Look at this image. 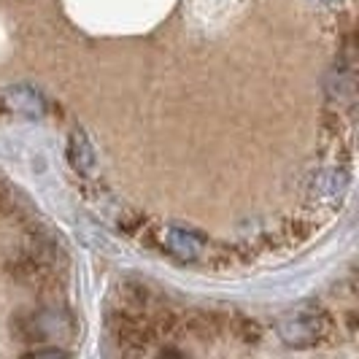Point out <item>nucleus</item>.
Listing matches in <instances>:
<instances>
[{"instance_id": "f257e3e1", "label": "nucleus", "mask_w": 359, "mask_h": 359, "mask_svg": "<svg viewBox=\"0 0 359 359\" xmlns=\"http://www.w3.org/2000/svg\"><path fill=\"white\" fill-rule=\"evenodd\" d=\"M327 330H330V322L319 311H294V313L284 316L278 324V332H281L284 343L297 346V348L319 343L327 335Z\"/></svg>"}, {"instance_id": "f03ea898", "label": "nucleus", "mask_w": 359, "mask_h": 359, "mask_svg": "<svg viewBox=\"0 0 359 359\" xmlns=\"http://www.w3.org/2000/svg\"><path fill=\"white\" fill-rule=\"evenodd\" d=\"M3 103L17 111V114H25V116H41L43 114V97L36 87H27V84H14L3 92Z\"/></svg>"}, {"instance_id": "7ed1b4c3", "label": "nucleus", "mask_w": 359, "mask_h": 359, "mask_svg": "<svg viewBox=\"0 0 359 359\" xmlns=\"http://www.w3.org/2000/svg\"><path fill=\"white\" fill-rule=\"evenodd\" d=\"M168 243H170V249L179 254V257H189V259H195L200 254V249H203L200 235H195L192 230H181V227H173V230H170Z\"/></svg>"}, {"instance_id": "20e7f679", "label": "nucleus", "mask_w": 359, "mask_h": 359, "mask_svg": "<svg viewBox=\"0 0 359 359\" xmlns=\"http://www.w3.org/2000/svg\"><path fill=\"white\" fill-rule=\"evenodd\" d=\"M71 160H73V165H76V168H81V170H90L92 165H95V154H92V146L87 144L84 133H73Z\"/></svg>"}, {"instance_id": "39448f33", "label": "nucleus", "mask_w": 359, "mask_h": 359, "mask_svg": "<svg viewBox=\"0 0 359 359\" xmlns=\"http://www.w3.org/2000/svg\"><path fill=\"white\" fill-rule=\"evenodd\" d=\"M11 211V200H8V195L0 189V214H8Z\"/></svg>"}]
</instances>
